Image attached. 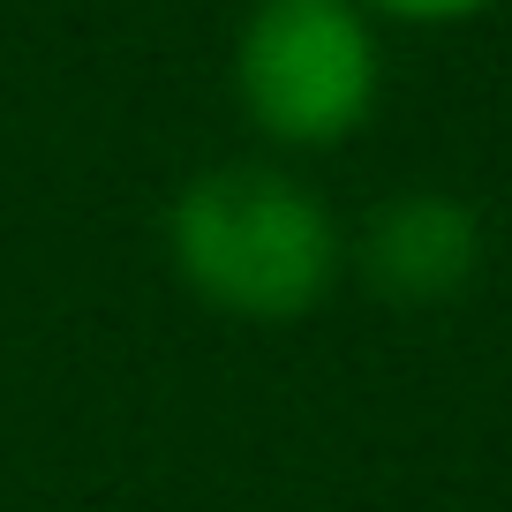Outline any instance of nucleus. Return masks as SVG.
Here are the masks:
<instances>
[{
  "instance_id": "obj_1",
  "label": "nucleus",
  "mask_w": 512,
  "mask_h": 512,
  "mask_svg": "<svg viewBox=\"0 0 512 512\" xmlns=\"http://www.w3.org/2000/svg\"><path fill=\"white\" fill-rule=\"evenodd\" d=\"M166 256L181 287L219 317L287 324L332 294L339 219L309 181L279 166H211L166 211Z\"/></svg>"
},
{
  "instance_id": "obj_2",
  "label": "nucleus",
  "mask_w": 512,
  "mask_h": 512,
  "mask_svg": "<svg viewBox=\"0 0 512 512\" xmlns=\"http://www.w3.org/2000/svg\"><path fill=\"white\" fill-rule=\"evenodd\" d=\"M377 83V23L354 0H256L234 38L241 113L287 151L347 144L377 106Z\"/></svg>"
},
{
  "instance_id": "obj_3",
  "label": "nucleus",
  "mask_w": 512,
  "mask_h": 512,
  "mask_svg": "<svg viewBox=\"0 0 512 512\" xmlns=\"http://www.w3.org/2000/svg\"><path fill=\"white\" fill-rule=\"evenodd\" d=\"M362 272L384 302L437 309L452 294H467V279L482 272V219L445 189H407V196L369 211Z\"/></svg>"
},
{
  "instance_id": "obj_4",
  "label": "nucleus",
  "mask_w": 512,
  "mask_h": 512,
  "mask_svg": "<svg viewBox=\"0 0 512 512\" xmlns=\"http://www.w3.org/2000/svg\"><path fill=\"white\" fill-rule=\"evenodd\" d=\"M369 23L377 16H392V23H467V16H482V8H497V0H354Z\"/></svg>"
}]
</instances>
